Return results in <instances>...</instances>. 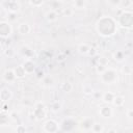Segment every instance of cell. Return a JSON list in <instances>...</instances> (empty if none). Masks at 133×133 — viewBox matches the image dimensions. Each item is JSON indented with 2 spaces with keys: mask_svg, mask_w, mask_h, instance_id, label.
<instances>
[{
  "mask_svg": "<svg viewBox=\"0 0 133 133\" xmlns=\"http://www.w3.org/2000/svg\"><path fill=\"white\" fill-rule=\"evenodd\" d=\"M29 31H30V27H29V25L27 23H22L20 24L19 26V32L21 33V34H26V33H28Z\"/></svg>",
  "mask_w": 133,
  "mask_h": 133,
  "instance_id": "obj_1",
  "label": "cell"
},
{
  "mask_svg": "<svg viewBox=\"0 0 133 133\" xmlns=\"http://www.w3.org/2000/svg\"><path fill=\"white\" fill-rule=\"evenodd\" d=\"M25 69H24V66H19V68H17L16 69V72H15V74H16V76L17 77H23L25 75Z\"/></svg>",
  "mask_w": 133,
  "mask_h": 133,
  "instance_id": "obj_3",
  "label": "cell"
},
{
  "mask_svg": "<svg viewBox=\"0 0 133 133\" xmlns=\"http://www.w3.org/2000/svg\"><path fill=\"white\" fill-rule=\"evenodd\" d=\"M132 8H133V6H132ZM132 12H133V9H132Z\"/></svg>",
  "mask_w": 133,
  "mask_h": 133,
  "instance_id": "obj_11",
  "label": "cell"
},
{
  "mask_svg": "<svg viewBox=\"0 0 133 133\" xmlns=\"http://www.w3.org/2000/svg\"><path fill=\"white\" fill-rule=\"evenodd\" d=\"M103 100H104L105 102H108V103L112 102L114 100V95L111 93H106V94H104V96H103Z\"/></svg>",
  "mask_w": 133,
  "mask_h": 133,
  "instance_id": "obj_2",
  "label": "cell"
},
{
  "mask_svg": "<svg viewBox=\"0 0 133 133\" xmlns=\"http://www.w3.org/2000/svg\"><path fill=\"white\" fill-rule=\"evenodd\" d=\"M65 14H66V15H71V14H72V12H71V10H70V9H68V10H66V12H65Z\"/></svg>",
  "mask_w": 133,
  "mask_h": 133,
  "instance_id": "obj_9",
  "label": "cell"
},
{
  "mask_svg": "<svg viewBox=\"0 0 133 133\" xmlns=\"http://www.w3.org/2000/svg\"><path fill=\"white\" fill-rule=\"evenodd\" d=\"M128 116L133 117V111H132V110H129V111H128Z\"/></svg>",
  "mask_w": 133,
  "mask_h": 133,
  "instance_id": "obj_8",
  "label": "cell"
},
{
  "mask_svg": "<svg viewBox=\"0 0 133 133\" xmlns=\"http://www.w3.org/2000/svg\"><path fill=\"white\" fill-rule=\"evenodd\" d=\"M59 1H64V0H59Z\"/></svg>",
  "mask_w": 133,
  "mask_h": 133,
  "instance_id": "obj_10",
  "label": "cell"
},
{
  "mask_svg": "<svg viewBox=\"0 0 133 133\" xmlns=\"http://www.w3.org/2000/svg\"><path fill=\"white\" fill-rule=\"evenodd\" d=\"M90 47H88L86 44H82V45H80V47H79V51L81 53H83V54H86V53H88L90 52Z\"/></svg>",
  "mask_w": 133,
  "mask_h": 133,
  "instance_id": "obj_4",
  "label": "cell"
},
{
  "mask_svg": "<svg viewBox=\"0 0 133 133\" xmlns=\"http://www.w3.org/2000/svg\"><path fill=\"white\" fill-rule=\"evenodd\" d=\"M75 5H76L77 8H82V7L84 6V1L83 0H76Z\"/></svg>",
  "mask_w": 133,
  "mask_h": 133,
  "instance_id": "obj_6",
  "label": "cell"
},
{
  "mask_svg": "<svg viewBox=\"0 0 133 133\" xmlns=\"http://www.w3.org/2000/svg\"><path fill=\"white\" fill-rule=\"evenodd\" d=\"M114 104H116V106H121L122 104L124 103V99L123 97H114Z\"/></svg>",
  "mask_w": 133,
  "mask_h": 133,
  "instance_id": "obj_5",
  "label": "cell"
},
{
  "mask_svg": "<svg viewBox=\"0 0 133 133\" xmlns=\"http://www.w3.org/2000/svg\"><path fill=\"white\" fill-rule=\"evenodd\" d=\"M47 19H48V20H50V21H53V20L56 19V15H55L53 12L48 13V14H47Z\"/></svg>",
  "mask_w": 133,
  "mask_h": 133,
  "instance_id": "obj_7",
  "label": "cell"
}]
</instances>
